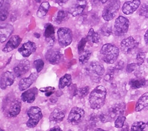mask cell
I'll list each match as a JSON object with an SVG mask.
<instances>
[{"instance_id": "6da1fadb", "label": "cell", "mask_w": 148, "mask_h": 131, "mask_svg": "<svg viewBox=\"0 0 148 131\" xmlns=\"http://www.w3.org/2000/svg\"><path fill=\"white\" fill-rule=\"evenodd\" d=\"M107 96V90L103 86H98L90 93L89 102L91 108L98 110L104 106Z\"/></svg>"}, {"instance_id": "7a4b0ae2", "label": "cell", "mask_w": 148, "mask_h": 131, "mask_svg": "<svg viewBox=\"0 0 148 131\" xmlns=\"http://www.w3.org/2000/svg\"><path fill=\"white\" fill-rule=\"evenodd\" d=\"M126 110V104L125 103L120 102L112 106L104 113H102L99 118L103 123L112 122L114 119L123 116Z\"/></svg>"}, {"instance_id": "3957f363", "label": "cell", "mask_w": 148, "mask_h": 131, "mask_svg": "<svg viewBox=\"0 0 148 131\" xmlns=\"http://www.w3.org/2000/svg\"><path fill=\"white\" fill-rule=\"evenodd\" d=\"M119 53V49L112 43L104 45L100 51L102 60L107 64H114L117 61Z\"/></svg>"}, {"instance_id": "277c9868", "label": "cell", "mask_w": 148, "mask_h": 131, "mask_svg": "<svg viewBox=\"0 0 148 131\" xmlns=\"http://www.w3.org/2000/svg\"><path fill=\"white\" fill-rule=\"evenodd\" d=\"M120 7V0H110L104 7L102 17L106 21L113 20L117 14Z\"/></svg>"}, {"instance_id": "5b68a950", "label": "cell", "mask_w": 148, "mask_h": 131, "mask_svg": "<svg viewBox=\"0 0 148 131\" xmlns=\"http://www.w3.org/2000/svg\"><path fill=\"white\" fill-rule=\"evenodd\" d=\"M88 74L94 82H99L105 73L104 65L100 62L94 61L90 64L88 68Z\"/></svg>"}, {"instance_id": "8992f818", "label": "cell", "mask_w": 148, "mask_h": 131, "mask_svg": "<svg viewBox=\"0 0 148 131\" xmlns=\"http://www.w3.org/2000/svg\"><path fill=\"white\" fill-rule=\"evenodd\" d=\"M130 26V21L129 19L124 16H119L114 25V33L116 36H121L126 34L129 30Z\"/></svg>"}, {"instance_id": "52a82bcc", "label": "cell", "mask_w": 148, "mask_h": 131, "mask_svg": "<svg viewBox=\"0 0 148 131\" xmlns=\"http://www.w3.org/2000/svg\"><path fill=\"white\" fill-rule=\"evenodd\" d=\"M27 115L29 119L27 122L26 125L29 128H33L36 127L43 117L41 109L37 106L31 107L28 110Z\"/></svg>"}, {"instance_id": "ba28073f", "label": "cell", "mask_w": 148, "mask_h": 131, "mask_svg": "<svg viewBox=\"0 0 148 131\" xmlns=\"http://www.w3.org/2000/svg\"><path fill=\"white\" fill-rule=\"evenodd\" d=\"M58 38L59 44L62 47H66L69 46L73 38L72 30L68 27H60L58 30Z\"/></svg>"}, {"instance_id": "9c48e42d", "label": "cell", "mask_w": 148, "mask_h": 131, "mask_svg": "<svg viewBox=\"0 0 148 131\" xmlns=\"http://www.w3.org/2000/svg\"><path fill=\"white\" fill-rule=\"evenodd\" d=\"M85 116V111L78 107H73L70 111L68 117V122L72 125H77L80 123Z\"/></svg>"}, {"instance_id": "30bf717a", "label": "cell", "mask_w": 148, "mask_h": 131, "mask_svg": "<svg viewBox=\"0 0 148 131\" xmlns=\"http://www.w3.org/2000/svg\"><path fill=\"white\" fill-rule=\"evenodd\" d=\"M138 45V42H137L133 37L129 36L121 41L120 47L123 53L125 54H130L136 49Z\"/></svg>"}, {"instance_id": "8fae6325", "label": "cell", "mask_w": 148, "mask_h": 131, "mask_svg": "<svg viewBox=\"0 0 148 131\" xmlns=\"http://www.w3.org/2000/svg\"><path fill=\"white\" fill-rule=\"evenodd\" d=\"M87 6V1L85 0H75L71 5L69 13L73 17L81 14Z\"/></svg>"}, {"instance_id": "7c38bea8", "label": "cell", "mask_w": 148, "mask_h": 131, "mask_svg": "<svg viewBox=\"0 0 148 131\" xmlns=\"http://www.w3.org/2000/svg\"><path fill=\"white\" fill-rule=\"evenodd\" d=\"M30 68V62L27 59H24L21 61L14 68V74L16 77H20L26 74Z\"/></svg>"}, {"instance_id": "4fadbf2b", "label": "cell", "mask_w": 148, "mask_h": 131, "mask_svg": "<svg viewBox=\"0 0 148 131\" xmlns=\"http://www.w3.org/2000/svg\"><path fill=\"white\" fill-rule=\"evenodd\" d=\"M62 55L59 50L57 49H49L45 54L46 60L51 64H58L61 61Z\"/></svg>"}, {"instance_id": "5bb4252c", "label": "cell", "mask_w": 148, "mask_h": 131, "mask_svg": "<svg viewBox=\"0 0 148 131\" xmlns=\"http://www.w3.org/2000/svg\"><path fill=\"white\" fill-rule=\"evenodd\" d=\"M140 0H133L132 1H126L122 6L123 13L126 15L132 14L140 7Z\"/></svg>"}, {"instance_id": "9a60e30c", "label": "cell", "mask_w": 148, "mask_h": 131, "mask_svg": "<svg viewBox=\"0 0 148 131\" xmlns=\"http://www.w3.org/2000/svg\"><path fill=\"white\" fill-rule=\"evenodd\" d=\"M22 41V39L18 35H14L11 36L4 47L3 49V52L5 53H8L11 52L12 51L16 49L17 47L20 45Z\"/></svg>"}, {"instance_id": "2e32d148", "label": "cell", "mask_w": 148, "mask_h": 131, "mask_svg": "<svg viewBox=\"0 0 148 131\" xmlns=\"http://www.w3.org/2000/svg\"><path fill=\"white\" fill-rule=\"evenodd\" d=\"M55 27L50 23H47L45 26L44 36L46 41L49 46H52L55 43Z\"/></svg>"}, {"instance_id": "e0dca14e", "label": "cell", "mask_w": 148, "mask_h": 131, "mask_svg": "<svg viewBox=\"0 0 148 131\" xmlns=\"http://www.w3.org/2000/svg\"><path fill=\"white\" fill-rule=\"evenodd\" d=\"M36 45L33 42L29 41L23 44L18 49V52L24 58H27L36 50Z\"/></svg>"}, {"instance_id": "ac0fdd59", "label": "cell", "mask_w": 148, "mask_h": 131, "mask_svg": "<svg viewBox=\"0 0 148 131\" xmlns=\"http://www.w3.org/2000/svg\"><path fill=\"white\" fill-rule=\"evenodd\" d=\"M14 75L10 71H6L1 76L0 87L2 90H5L7 87L13 84L14 82Z\"/></svg>"}, {"instance_id": "d6986e66", "label": "cell", "mask_w": 148, "mask_h": 131, "mask_svg": "<svg viewBox=\"0 0 148 131\" xmlns=\"http://www.w3.org/2000/svg\"><path fill=\"white\" fill-rule=\"evenodd\" d=\"M38 77V73H33L28 77L21 79L18 84L19 89L21 91L27 90L36 81Z\"/></svg>"}, {"instance_id": "ffe728a7", "label": "cell", "mask_w": 148, "mask_h": 131, "mask_svg": "<svg viewBox=\"0 0 148 131\" xmlns=\"http://www.w3.org/2000/svg\"><path fill=\"white\" fill-rule=\"evenodd\" d=\"M38 93V88L36 87H33L23 93L21 96V99L24 102L32 103L35 100Z\"/></svg>"}, {"instance_id": "44dd1931", "label": "cell", "mask_w": 148, "mask_h": 131, "mask_svg": "<svg viewBox=\"0 0 148 131\" xmlns=\"http://www.w3.org/2000/svg\"><path fill=\"white\" fill-rule=\"evenodd\" d=\"M13 32L14 27L9 24H5V25L1 26V29H0V42L1 43H3L5 42Z\"/></svg>"}, {"instance_id": "7402d4cb", "label": "cell", "mask_w": 148, "mask_h": 131, "mask_svg": "<svg viewBox=\"0 0 148 131\" xmlns=\"http://www.w3.org/2000/svg\"><path fill=\"white\" fill-rule=\"evenodd\" d=\"M136 112L148 110V92L143 94L139 97L135 106Z\"/></svg>"}, {"instance_id": "603a6c76", "label": "cell", "mask_w": 148, "mask_h": 131, "mask_svg": "<svg viewBox=\"0 0 148 131\" xmlns=\"http://www.w3.org/2000/svg\"><path fill=\"white\" fill-rule=\"evenodd\" d=\"M129 84L130 88L133 90L146 88L148 86V80L145 78H132L130 80Z\"/></svg>"}, {"instance_id": "cb8c5ba5", "label": "cell", "mask_w": 148, "mask_h": 131, "mask_svg": "<svg viewBox=\"0 0 148 131\" xmlns=\"http://www.w3.org/2000/svg\"><path fill=\"white\" fill-rule=\"evenodd\" d=\"M11 0H1L0 3V20L5 21L8 16L11 7Z\"/></svg>"}, {"instance_id": "d4e9b609", "label": "cell", "mask_w": 148, "mask_h": 131, "mask_svg": "<svg viewBox=\"0 0 148 131\" xmlns=\"http://www.w3.org/2000/svg\"><path fill=\"white\" fill-rule=\"evenodd\" d=\"M21 108V100L17 99L12 102L9 107L8 110V115L10 117H16L20 112Z\"/></svg>"}, {"instance_id": "484cf974", "label": "cell", "mask_w": 148, "mask_h": 131, "mask_svg": "<svg viewBox=\"0 0 148 131\" xmlns=\"http://www.w3.org/2000/svg\"><path fill=\"white\" fill-rule=\"evenodd\" d=\"M65 116V113L63 110L59 108L55 109L49 116V120L55 123H59L62 121Z\"/></svg>"}, {"instance_id": "4316f807", "label": "cell", "mask_w": 148, "mask_h": 131, "mask_svg": "<svg viewBox=\"0 0 148 131\" xmlns=\"http://www.w3.org/2000/svg\"><path fill=\"white\" fill-rule=\"evenodd\" d=\"M72 77L70 74H66L59 79V88L63 89L66 87H69L71 84Z\"/></svg>"}, {"instance_id": "83f0119b", "label": "cell", "mask_w": 148, "mask_h": 131, "mask_svg": "<svg viewBox=\"0 0 148 131\" xmlns=\"http://www.w3.org/2000/svg\"><path fill=\"white\" fill-rule=\"evenodd\" d=\"M50 7H51V5L49 4V2L47 1L43 2L40 4L38 11H37V16L39 18L44 17L47 13V12L49 8H50Z\"/></svg>"}, {"instance_id": "f1b7e54d", "label": "cell", "mask_w": 148, "mask_h": 131, "mask_svg": "<svg viewBox=\"0 0 148 131\" xmlns=\"http://www.w3.org/2000/svg\"><path fill=\"white\" fill-rule=\"evenodd\" d=\"M87 39L93 43H99L101 40L99 34L95 32L92 28L89 30L87 36Z\"/></svg>"}, {"instance_id": "f546056e", "label": "cell", "mask_w": 148, "mask_h": 131, "mask_svg": "<svg viewBox=\"0 0 148 131\" xmlns=\"http://www.w3.org/2000/svg\"><path fill=\"white\" fill-rule=\"evenodd\" d=\"M91 56V52L88 49L84 50L81 54H79V61L81 64L87 63Z\"/></svg>"}, {"instance_id": "4dcf8cb0", "label": "cell", "mask_w": 148, "mask_h": 131, "mask_svg": "<svg viewBox=\"0 0 148 131\" xmlns=\"http://www.w3.org/2000/svg\"><path fill=\"white\" fill-rule=\"evenodd\" d=\"M68 14L67 12L63 10H60L58 12L57 15L55 17V21L58 24H61L62 23L66 21L68 19Z\"/></svg>"}, {"instance_id": "1f68e13d", "label": "cell", "mask_w": 148, "mask_h": 131, "mask_svg": "<svg viewBox=\"0 0 148 131\" xmlns=\"http://www.w3.org/2000/svg\"><path fill=\"white\" fill-rule=\"evenodd\" d=\"M146 126V124L142 121H137L134 122L131 127L130 131H144Z\"/></svg>"}, {"instance_id": "d6a6232c", "label": "cell", "mask_w": 148, "mask_h": 131, "mask_svg": "<svg viewBox=\"0 0 148 131\" xmlns=\"http://www.w3.org/2000/svg\"><path fill=\"white\" fill-rule=\"evenodd\" d=\"M116 71V68H113V67H110L108 68L107 73L104 75V79L107 82H111L114 76V73Z\"/></svg>"}, {"instance_id": "836d02e7", "label": "cell", "mask_w": 148, "mask_h": 131, "mask_svg": "<svg viewBox=\"0 0 148 131\" xmlns=\"http://www.w3.org/2000/svg\"><path fill=\"white\" fill-rule=\"evenodd\" d=\"M112 26L109 24H104L101 26L100 29V32L104 36H109L112 33Z\"/></svg>"}, {"instance_id": "e575fe53", "label": "cell", "mask_w": 148, "mask_h": 131, "mask_svg": "<svg viewBox=\"0 0 148 131\" xmlns=\"http://www.w3.org/2000/svg\"><path fill=\"white\" fill-rule=\"evenodd\" d=\"M139 14L140 16L148 19V3H143L142 4L139 11Z\"/></svg>"}, {"instance_id": "d590c367", "label": "cell", "mask_w": 148, "mask_h": 131, "mask_svg": "<svg viewBox=\"0 0 148 131\" xmlns=\"http://www.w3.org/2000/svg\"><path fill=\"white\" fill-rule=\"evenodd\" d=\"M89 91L90 87L88 86H85L84 87L79 88L77 91V94L80 99H82L87 96V94L89 93Z\"/></svg>"}, {"instance_id": "8d00e7d4", "label": "cell", "mask_w": 148, "mask_h": 131, "mask_svg": "<svg viewBox=\"0 0 148 131\" xmlns=\"http://www.w3.org/2000/svg\"><path fill=\"white\" fill-rule=\"evenodd\" d=\"M126 118L124 116H120L115 120L114 126L117 128H121L125 123Z\"/></svg>"}, {"instance_id": "74e56055", "label": "cell", "mask_w": 148, "mask_h": 131, "mask_svg": "<svg viewBox=\"0 0 148 131\" xmlns=\"http://www.w3.org/2000/svg\"><path fill=\"white\" fill-rule=\"evenodd\" d=\"M34 65L36 68L37 73H40L44 68L45 63L42 59H36V60L34 61Z\"/></svg>"}, {"instance_id": "f35d334b", "label": "cell", "mask_w": 148, "mask_h": 131, "mask_svg": "<svg viewBox=\"0 0 148 131\" xmlns=\"http://www.w3.org/2000/svg\"><path fill=\"white\" fill-rule=\"evenodd\" d=\"M39 90L44 93L45 94V96L47 97L51 96L52 94H53L55 91V88L53 87H42L39 89Z\"/></svg>"}, {"instance_id": "ab89813d", "label": "cell", "mask_w": 148, "mask_h": 131, "mask_svg": "<svg viewBox=\"0 0 148 131\" xmlns=\"http://www.w3.org/2000/svg\"><path fill=\"white\" fill-rule=\"evenodd\" d=\"M88 39L87 38H82L81 39V40L79 41L78 45V53L81 54L84 51V48L85 47L86 44H87Z\"/></svg>"}, {"instance_id": "60d3db41", "label": "cell", "mask_w": 148, "mask_h": 131, "mask_svg": "<svg viewBox=\"0 0 148 131\" xmlns=\"http://www.w3.org/2000/svg\"><path fill=\"white\" fill-rule=\"evenodd\" d=\"M145 57H146V54L145 52H140L138 53L136 56V61L138 66H140L144 63Z\"/></svg>"}, {"instance_id": "b9f144b4", "label": "cell", "mask_w": 148, "mask_h": 131, "mask_svg": "<svg viewBox=\"0 0 148 131\" xmlns=\"http://www.w3.org/2000/svg\"><path fill=\"white\" fill-rule=\"evenodd\" d=\"M138 66V65L137 64V63H131L127 65L126 67V71L129 73H133V71H135V69H136L137 67Z\"/></svg>"}, {"instance_id": "7bdbcfd3", "label": "cell", "mask_w": 148, "mask_h": 131, "mask_svg": "<svg viewBox=\"0 0 148 131\" xmlns=\"http://www.w3.org/2000/svg\"><path fill=\"white\" fill-rule=\"evenodd\" d=\"M69 0H55V2L59 5H63L65 4Z\"/></svg>"}, {"instance_id": "ee69618b", "label": "cell", "mask_w": 148, "mask_h": 131, "mask_svg": "<svg viewBox=\"0 0 148 131\" xmlns=\"http://www.w3.org/2000/svg\"><path fill=\"white\" fill-rule=\"evenodd\" d=\"M144 41L145 44L148 46V29L146 30L144 35Z\"/></svg>"}, {"instance_id": "f6af8a7d", "label": "cell", "mask_w": 148, "mask_h": 131, "mask_svg": "<svg viewBox=\"0 0 148 131\" xmlns=\"http://www.w3.org/2000/svg\"><path fill=\"white\" fill-rule=\"evenodd\" d=\"M121 131H129V127L127 123H125V125L121 128Z\"/></svg>"}, {"instance_id": "bcb514c9", "label": "cell", "mask_w": 148, "mask_h": 131, "mask_svg": "<svg viewBox=\"0 0 148 131\" xmlns=\"http://www.w3.org/2000/svg\"><path fill=\"white\" fill-rule=\"evenodd\" d=\"M49 131H62V129L59 126H55L52 128H51Z\"/></svg>"}, {"instance_id": "7dc6e473", "label": "cell", "mask_w": 148, "mask_h": 131, "mask_svg": "<svg viewBox=\"0 0 148 131\" xmlns=\"http://www.w3.org/2000/svg\"><path fill=\"white\" fill-rule=\"evenodd\" d=\"M93 1L95 3H100L101 4H105L108 1V0H93Z\"/></svg>"}, {"instance_id": "c3c4849f", "label": "cell", "mask_w": 148, "mask_h": 131, "mask_svg": "<svg viewBox=\"0 0 148 131\" xmlns=\"http://www.w3.org/2000/svg\"><path fill=\"white\" fill-rule=\"evenodd\" d=\"M94 131H106V130H105L104 129H100V128H97Z\"/></svg>"}, {"instance_id": "681fc988", "label": "cell", "mask_w": 148, "mask_h": 131, "mask_svg": "<svg viewBox=\"0 0 148 131\" xmlns=\"http://www.w3.org/2000/svg\"><path fill=\"white\" fill-rule=\"evenodd\" d=\"M36 1H38V2H40V1H42V0H36Z\"/></svg>"}, {"instance_id": "f907efd6", "label": "cell", "mask_w": 148, "mask_h": 131, "mask_svg": "<svg viewBox=\"0 0 148 131\" xmlns=\"http://www.w3.org/2000/svg\"><path fill=\"white\" fill-rule=\"evenodd\" d=\"M147 64H148V58H147Z\"/></svg>"}, {"instance_id": "816d5d0a", "label": "cell", "mask_w": 148, "mask_h": 131, "mask_svg": "<svg viewBox=\"0 0 148 131\" xmlns=\"http://www.w3.org/2000/svg\"><path fill=\"white\" fill-rule=\"evenodd\" d=\"M0 131H4V130H3V129H1V130H0Z\"/></svg>"}, {"instance_id": "f5cc1de1", "label": "cell", "mask_w": 148, "mask_h": 131, "mask_svg": "<svg viewBox=\"0 0 148 131\" xmlns=\"http://www.w3.org/2000/svg\"><path fill=\"white\" fill-rule=\"evenodd\" d=\"M68 131H72V130H68Z\"/></svg>"}]
</instances>
